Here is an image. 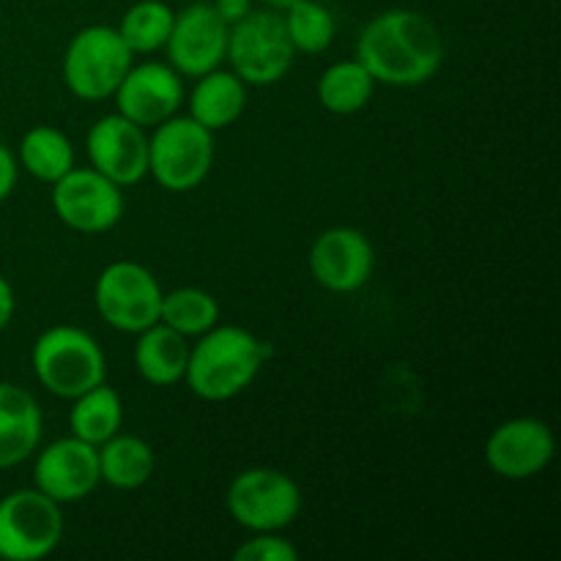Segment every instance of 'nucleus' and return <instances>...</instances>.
<instances>
[{
    "instance_id": "1",
    "label": "nucleus",
    "mask_w": 561,
    "mask_h": 561,
    "mask_svg": "<svg viewBox=\"0 0 561 561\" xmlns=\"http://www.w3.org/2000/svg\"><path fill=\"white\" fill-rule=\"evenodd\" d=\"M354 58L370 71L376 85L416 88L442 71L444 38L420 11L387 9L362 27Z\"/></svg>"
},
{
    "instance_id": "2",
    "label": "nucleus",
    "mask_w": 561,
    "mask_h": 561,
    "mask_svg": "<svg viewBox=\"0 0 561 561\" xmlns=\"http://www.w3.org/2000/svg\"><path fill=\"white\" fill-rule=\"evenodd\" d=\"M268 356L272 348L250 329L217 323L190 345L184 383L206 403H225L255 383Z\"/></svg>"
},
{
    "instance_id": "3",
    "label": "nucleus",
    "mask_w": 561,
    "mask_h": 561,
    "mask_svg": "<svg viewBox=\"0 0 561 561\" xmlns=\"http://www.w3.org/2000/svg\"><path fill=\"white\" fill-rule=\"evenodd\" d=\"M31 367L36 381L64 400H75L107 378V356L99 340L71 323H58L38 334L31 348Z\"/></svg>"
},
{
    "instance_id": "4",
    "label": "nucleus",
    "mask_w": 561,
    "mask_h": 561,
    "mask_svg": "<svg viewBox=\"0 0 561 561\" xmlns=\"http://www.w3.org/2000/svg\"><path fill=\"white\" fill-rule=\"evenodd\" d=\"M214 153V131L190 115L175 113L148 135V175L164 192L184 195L211 175Z\"/></svg>"
},
{
    "instance_id": "5",
    "label": "nucleus",
    "mask_w": 561,
    "mask_h": 561,
    "mask_svg": "<svg viewBox=\"0 0 561 561\" xmlns=\"http://www.w3.org/2000/svg\"><path fill=\"white\" fill-rule=\"evenodd\" d=\"M135 64V55L113 25H88L66 44L60 75L71 96L80 102H104L113 99L126 71Z\"/></svg>"
},
{
    "instance_id": "6",
    "label": "nucleus",
    "mask_w": 561,
    "mask_h": 561,
    "mask_svg": "<svg viewBox=\"0 0 561 561\" xmlns=\"http://www.w3.org/2000/svg\"><path fill=\"white\" fill-rule=\"evenodd\" d=\"M225 60L247 88H268L285 80L296 60V49L285 33L283 14L274 9H252L228 31Z\"/></svg>"
},
{
    "instance_id": "7",
    "label": "nucleus",
    "mask_w": 561,
    "mask_h": 561,
    "mask_svg": "<svg viewBox=\"0 0 561 561\" xmlns=\"http://www.w3.org/2000/svg\"><path fill=\"white\" fill-rule=\"evenodd\" d=\"M228 515L247 531H283L299 518L301 488L285 471L252 466L239 471L225 493Z\"/></svg>"
},
{
    "instance_id": "8",
    "label": "nucleus",
    "mask_w": 561,
    "mask_h": 561,
    "mask_svg": "<svg viewBox=\"0 0 561 561\" xmlns=\"http://www.w3.org/2000/svg\"><path fill=\"white\" fill-rule=\"evenodd\" d=\"M162 285L157 274L137 261H115L93 283V307L110 329L137 334L153 327L162 310Z\"/></svg>"
},
{
    "instance_id": "9",
    "label": "nucleus",
    "mask_w": 561,
    "mask_h": 561,
    "mask_svg": "<svg viewBox=\"0 0 561 561\" xmlns=\"http://www.w3.org/2000/svg\"><path fill=\"white\" fill-rule=\"evenodd\" d=\"M64 540V510L38 488L0 499V559L42 561Z\"/></svg>"
},
{
    "instance_id": "10",
    "label": "nucleus",
    "mask_w": 561,
    "mask_h": 561,
    "mask_svg": "<svg viewBox=\"0 0 561 561\" xmlns=\"http://www.w3.org/2000/svg\"><path fill=\"white\" fill-rule=\"evenodd\" d=\"M49 186L55 217L75 233H107L124 217V190L93 168H71Z\"/></svg>"
},
{
    "instance_id": "11",
    "label": "nucleus",
    "mask_w": 561,
    "mask_h": 561,
    "mask_svg": "<svg viewBox=\"0 0 561 561\" xmlns=\"http://www.w3.org/2000/svg\"><path fill=\"white\" fill-rule=\"evenodd\" d=\"M307 266L312 279L329 294H356L376 272V250L365 230L334 225L316 236Z\"/></svg>"
},
{
    "instance_id": "12",
    "label": "nucleus",
    "mask_w": 561,
    "mask_h": 561,
    "mask_svg": "<svg viewBox=\"0 0 561 561\" xmlns=\"http://www.w3.org/2000/svg\"><path fill=\"white\" fill-rule=\"evenodd\" d=\"M482 455H485V466L496 477L524 482L551 466L557 455V438L548 422L537 416H513L493 427Z\"/></svg>"
},
{
    "instance_id": "13",
    "label": "nucleus",
    "mask_w": 561,
    "mask_h": 561,
    "mask_svg": "<svg viewBox=\"0 0 561 561\" xmlns=\"http://www.w3.org/2000/svg\"><path fill=\"white\" fill-rule=\"evenodd\" d=\"M228 31L230 25L214 11L211 3H190L186 9L175 11L168 44H164L168 64L184 80H195L219 69L228 53Z\"/></svg>"
},
{
    "instance_id": "14",
    "label": "nucleus",
    "mask_w": 561,
    "mask_h": 561,
    "mask_svg": "<svg viewBox=\"0 0 561 561\" xmlns=\"http://www.w3.org/2000/svg\"><path fill=\"white\" fill-rule=\"evenodd\" d=\"M88 168L102 173L121 190L140 184L148 175V129L121 113L102 115L85 135Z\"/></svg>"
},
{
    "instance_id": "15",
    "label": "nucleus",
    "mask_w": 561,
    "mask_h": 561,
    "mask_svg": "<svg viewBox=\"0 0 561 561\" xmlns=\"http://www.w3.org/2000/svg\"><path fill=\"white\" fill-rule=\"evenodd\" d=\"M102 482L99 474V449L77 436L58 438L44 449H36L33 460V488L64 504L82 502Z\"/></svg>"
},
{
    "instance_id": "16",
    "label": "nucleus",
    "mask_w": 561,
    "mask_h": 561,
    "mask_svg": "<svg viewBox=\"0 0 561 561\" xmlns=\"http://www.w3.org/2000/svg\"><path fill=\"white\" fill-rule=\"evenodd\" d=\"M184 77L168 60H146L131 64L121 85L115 88V113L135 121L142 129H153L157 124L179 113L184 104Z\"/></svg>"
},
{
    "instance_id": "17",
    "label": "nucleus",
    "mask_w": 561,
    "mask_h": 561,
    "mask_svg": "<svg viewBox=\"0 0 561 561\" xmlns=\"http://www.w3.org/2000/svg\"><path fill=\"white\" fill-rule=\"evenodd\" d=\"M44 436V414L25 387L0 381V471L36 455Z\"/></svg>"
},
{
    "instance_id": "18",
    "label": "nucleus",
    "mask_w": 561,
    "mask_h": 561,
    "mask_svg": "<svg viewBox=\"0 0 561 561\" xmlns=\"http://www.w3.org/2000/svg\"><path fill=\"white\" fill-rule=\"evenodd\" d=\"M135 337L131 362H135V370L142 381L151 383V387H175V383L184 381L192 345L184 334L173 332L157 321L153 327L137 332Z\"/></svg>"
},
{
    "instance_id": "19",
    "label": "nucleus",
    "mask_w": 561,
    "mask_h": 561,
    "mask_svg": "<svg viewBox=\"0 0 561 561\" xmlns=\"http://www.w3.org/2000/svg\"><path fill=\"white\" fill-rule=\"evenodd\" d=\"M186 104H190V118L217 135L241 118L247 107V85L239 75L219 66L208 75L195 77Z\"/></svg>"
},
{
    "instance_id": "20",
    "label": "nucleus",
    "mask_w": 561,
    "mask_h": 561,
    "mask_svg": "<svg viewBox=\"0 0 561 561\" xmlns=\"http://www.w3.org/2000/svg\"><path fill=\"white\" fill-rule=\"evenodd\" d=\"M96 449L102 482L115 491H137L151 480L153 469H157V455H153L151 444L131 433H115Z\"/></svg>"
},
{
    "instance_id": "21",
    "label": "nucleus",
    "mask_w": 561,
    "mask_h": 561,
    "mask_svg": "<svg viewBox=\"0 0 561 561\" xmlns=\"http://www.w3.org/2000/svg\"><path fill=\"white\" fill-rule=\"evenodd\" d=\"M16 164L44 184H55L71 168H77L75 142L64 129L49 124H36L20 137L16 146Z\"/></svg>"
},
{
    "instance_id": "22",
    "label": "nucleus",
    "mask_w": 561,
    "mask_h": 561,
    "mask_svg": "<svg viewBox=\"0 0 561 561\" xmlns=\"http://www.w3.org/2000/svg\"><path fill=\"white\" fill-rule=\"evenodd\" d=\"M69 431L71 436L82 438L93 447L124 431V400H121V394L107 383H99V387L77 394L69 409Z\"/></svg>"
},
{
    "instance_id": "23",
    "label": "nucleus",
    "mask_w": 561,
    "mask_h": 561,
    "mask_svg": "<svg viewBox=\"0 0 561 561\" xmlns=\"http://www.w3.org/2000/svg\"><path fill=\"white\" fill-rule=\"evenodd\" d=\"M318 102L327 113L332 115H354L367 107L376 91V80L370 71L359 64L356 58L337 60V64L327 66L318 80Z\"/></svg>"
},
{
    "instance_id": "24",
    "label": "nucleus",
    "mask_w": 561,
    "mask_h": 561,
    "mask_svg": "<svg viewBox=\"0 0 561 561\" xmlns=\"http://www.w3.org/2000/svg\"><path fill=\"white\" fill-rule=\"evenodd\" d=\"M219 301L217 296L208 294L203 288H184L168 290L162 296V310H159V323L170 327L173 332L184 334L186 340H195L201 334H206L208 329H214L219 323Z\"/></svg>"
},
{
    "instance_id": "25",
    "label": "nucleus",
    "mask_w": 561,
    "mask_h": 561,
    "mask_svg": "<svg viewBox=\"0 0 561 561\" xmlns=\"http://www.w3.org/2000/svg\"><path fill=\"white\" fill-rule=\"evenodd\" d=\"M173 20L175 11L164 0H137L124 11L115 27L131 55H153L168 44Z\"/></svg>"
},
{
    "instance_id": "26",
    "label": "nucleus",
    "mask_w": 561,
    "mask_h": 561,
    "mask_svg": "<svg viewBox=\"0 0 561 561\" xmlns=\"http://www.w3.org/2000/svg\"><path fill=\"white\" fill-rule=\"evenodd\" d=\"M285 22V33H288L290 44H294L296 55H318L327 53L337 33V22L334 14L318 0H296L285 11H279Z\"/></svg>"
},
{
    "instance_id": "27",
    "label": "nucleus",
    "mask_w": 561,
    "mask_h": 561,
    "mask_svg": "<svg viewBox=\"0 0 561 561\" xmlns=\"http://www.w3.org/2000/svg\"><path fill=\"white\" fill-rule=\"evenodd\" d=\"M236 561H296L299 548L279 531H255L233 551Z\"/></svg>"
},
{
    "instance_id": "28",
    "label": "nucleus",
    "mask_w": 561,
    "mask_h": 561,
    "mask_svg": "<svg viewBox=\"0 0 561 561\" xmlns=\"http://www.w3.org/2000/svg\"><path fill=\"white\" fill-rule=\"evenodd\" d=\"M16 181H20V164H16L14 151L0 142V203L9 201L11 192L16 190Z\"/></svg>"
},
{
    "instance_id": "29",
    "label": "nucleus",
    "mask_w": 561,
    "mask_h": 561,
    "mask_svg": "<svg viewBox=\"0 0 561 561\" xmlns=\"http://www.w3.org/2000/svg\"><path fill=\"white\" fill-rule=\"evenodd\" d=\"M211 5H214V11H217V14L228 22V25L244 20V16L252 11V0H214Z\"/></svg>"
},
{
    "instance_id": "30",
    "label": "nucleus",
    "mask_w": 561,
    "mask_h": 561,
    "mask_svg": "<svg viewBox=\"0 0 561 561\" xmlns=\"http://www.w3.org/2000/svg\"><path fill=\"white\" fill-rule=\"evenodd\" d=\"M14 312H16L14 288H11L9 279L0 274V332H3V329H9V323L14 321Z\"/></svg>"
},
{
    "instance_id": "31",
    "label": "nucleus",
    "mask_w": 561,
    "mask_h": 561,
    "mask_svg": "<svg viewBox=\"0 0 561 561\" xmlns=\"http://www.w3.org/2000/svg\"><path fill=\"white\" fill-rule=\"evenodd\" d=\"M266 3V9H274V11H285L288 5H294L296 0H263Z\"/></svg>"
}]
</instances>
